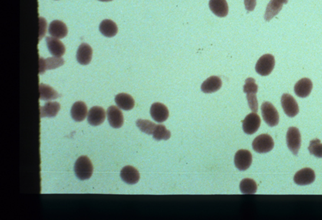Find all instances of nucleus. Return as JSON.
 Masks as SVG:
<instances>
[{
  "label": "nucleus",
  "instance_id": "1",
  "mask_svg": "<svg viewBox=\"0 0 322 220\" xmlns=\"http://www.w3.org/2000/svg\"><path fill=\"white\" fill-rule=\"evenodd\" d=\"M74 171L78 179L81 181L90 179L94 173L93 163L87 156H80L76 161Z\"/></svg>",
  "mask_w": 322,
  "mask_h": 220
},
{
  "label": "nucleus",
  "instance_id": "2",
  "mask_svg": "<svg viewBox=\"0 0 322 220\" xmlns=\"http://www.w3.org/2000/svg\"><path fill=\"white\" fill-rule=\"evenodd\" d=\"M258 87L254 78H249L245 81L244 86V92L247 94V100L250 110L254 112L258 111V101L257 99V93Z\"/></svg>",
  "mask_w": 322,
  "mask_h": 220
},
{
  "label": "nucleus",
  "instance_id": "3",
  "mask_svg": "<svg viewBox=\"0 0 322 220\" xmlns=\"http://www.w3.org/2000/svg\"><path fill=\"white\" fill-rule=\"evenodd\" d=\"M262 116L269 126H276L280 121L278 111L270 102H264L261 106Z\"/></svg>",
  "mask_w": 322,
  "mask_h": 220
},
{
  "label": "nucleus",
  "instance_id": "4",
  "mask_svg": "<svg viewBox=\"0 0 322 220\" xmlns=\"http://www.w3.org/2000/svg\"><path fill=\"white\" fill-rule=\"evenodd\" d=\"M252 147L256 152L265 154L273 149L274 141L270 135L263 134L255 138L252 143Z\"/></svg>",
  "mask_w": 322,
  "mask_h": 220
},
{
  "label": "nucleus",
  "instance_id": "5",
  "mask_svg": "<svg viewBox=\"0 0 322 220\" xmlns=\"http://www.w3.org/2000/svg\"><path fill=\"white\" fill-rule=\"evenodd\" d=\"M286 142L289 149L294 155H298L301 147L302 138L300 130L296 127H290L286 134Z\"/></svg>",
  "mask_w": 322,
  "mask_h": 220
},
{
  "label": "nucleus",
  "instance_id": "6",
  "mask_svg": "<svg viewBox=\"0 0 322 220\" xmlns=\"http://www.w3.org/2000/svg\"><path fill=\"white\" fill-rule=\"evenodd\" d=\"M275 67V58L273 55L270 54H264L256 64L255 70L257 74L260 75L265 76L270 75L273 68Z\"/></svg>",
  "mask_w": 322,
  "mask_h": 220
},
{
  "label": "nucleus",
  "instance_id": "7",
  "mask_svg": "<svg viewBox=\"0 0 322 220\" xmlns=\"http://www.w3.org/2000/svg\"><path fill=\"white\" fill-rule=\"evenodd\" d=\"M253 161L251 153L248 150L240 149L237 151L234 156V164L240 171H244L250 168Z\"/></svg>",
  "mask_w": 322,
  "mask_h": 220
},
{
  "label": "nucleus",
  "instance_id": "8",
  "mask_svg": "<svg viewBox=\"0 0 322 220\" xmlns=\"http://www.w3.org/2000/svg\"><path fill=\"white\" fill-rule=\"evenodd\" d=\"M281 104L284 112L287 116L293 118L300 112V107L297 102L290 94H284L282 96Z\"/></svg>",
  "mask_w": 322,
  "mask_h": 220
},
{
  "label": "nucleus",
  "instance_id": "9",
  "mask_svg": "<svg viewBox=\"0 0 322 220\" xmlns=\"http://www.w3.org/2000/svg\"><path fill=\"white\" fill-rule=\"evenodd\" d=\"M260 118L257 112H252L244 118L242 122L243 130L247 135H253L260 126Z\"/></svg>",
  "mask_w": 322,
  "mask_h": 220
},
{
  "label": "nucleus",
  "instance_id": "10",
  "mask_svg": "<svg viewBox=\"0 0 322 220\" xmlns=\"http://www.w3.org/2000/svg\"><path fill=\"white\" fill-rule=\"evenodd\" d=\"M315 180H316L315 171L309 168L300 170L294 176V182L300 186L309 185L313 184Z\"/></svg>",
  "mask_w": 322,
  "mask_h": 220
},
{
  "label": "nucleus",
  "instance_id": "11",
  "mask_svg": "<svg viewBox=\"0 0 322 220\" xmlns=\"http://www.w3.org/2000/svg\"><path fill=\"white\" fill-rule=\"evenodd\" d=\"M107 117L109 125L112 128H119L124 124V116L122 112L117 107L111 106L107 110Z\"/></svg>",
  "mask_w": 322,
  "mask_h": 220
},
{
  "label": "nucleus",
  "instance_id": "12",
  "mask_svg": "<svg viewBox=\"0 0 322 220\" xmlns=\"http://www.w3.org/2000/svg\"><path fill=\"white\" fill-rule=\"evenodd\" d=\"M106 112L101 107H94L90 109L87 115V121L93 126H98L104 122L106 119Z\"/></svg>",
  "mask_w": 322,
  "mask_h": 220
},
{
  "label": "nucleus",
  "instance_id": "13",
  "mask_svg": "<svg viewBox=\"0 0 322 220\" xmlns=\"http://www.w3.org/2000/svg\"><path fill=\"white\" fill-rule=\"evenodd\" d=\"M151 117L157 122H165L169 117V110L167 107L160 103H154L150 110Z\"/></svg>",
  "mask_w": 322,
  "mask_h": 220
},
{
  "label": "nucleus",
  "instance_id": "14",
  "mask_svg": "<svg viewBox=\"0 0 322 220\" xmlns=\"http://www.w3.org/2000/svg\"><path fill=\"white\" fill-rule=\"evenodd\" d=\"M64 64V60L62 58L52 57V58H39V74H43L47 70L56 69L60 68Z\"/></svg>",
  "mask_w": 322,
  "mask_h": 220
},
{
  "label": "nucleus",
  "instance_id": "15",
  "mask_svg": "<svg viewBox=\"0 0 322 220\" xmlns=\"http://www.w3.org/2000/svg\"><path fill=\"white\" fill-rule=\"evenodd\" d=\"M313 84L309 78H303L296 83L294 87L295 94L300 98L309 97L313 91Z\"/></svg>",
  "mask_w": 322,
  "mask_h": 220
},
{
  "label": "nucleus",
  "instance_id": "16",
  "mask_svg": "<svg viewBox=\"0 0 322 220\" xmlns=\"http://www.w3.org/2000/svg\"><path fill=\"white\" fill-rule=\"evenodd\" d=\"M288 2V0H270L266 9L265 18L266 21H270L273 17L278 15L283 8V5Z\"/></svg>",
  "mask_w": 322,
  "mask_h": 220
},
{
  "label": "nucleus",
  "instance_id": "17",
  "mask_svg": "<svg viewBox=\"0 0 322 220\" xmlns=\"http://www.w3.org/2000/svg\"><path fill=\"white\" fill-rule=\"evenodd\" d=\"M46 42H47L48 51L52 54L53 56L61 58L64 55L66 51L65 46L60 40L56 38L47 37Z\"/></svg>",
  "mask_w": 322,
  "mask_h": 220
},
{
  "label": "nucleus",
  "instance_id": "18",
  "mask_svg": "<svg viewBox=\"0 0 322 220\" xmlns=\"http://www.w3.org/2000/svg\"><path fill=\"white\" fill-rule=\"evenodd\" d=\"M121 178L126 184L133 185L137 184L140 180L139 171L132 166H125L121 171Z\"/></svg>",
  "mask_w": 322,
  "mask_h": 220
},
{
  "label": "nucleus",
  "instance_id": "19",
  "mask_svg": "<svg viewBox=\"0 0 322 220\" xmlns=\"http://www.w3.org/2000/svg\"><path fill=\"white\" fill-rule=\"evenodd\" d=\"M222 81L217 76H212L206 79L201 86V90L205 94H213L221 89Z\"/></svg>",
  "mask_w": 322,
  "mask_h": 220
},
{
  "label": "nucleus",
  "instance_id": "20",
  "mask_svg": "<svg viewBox=\"0 0 322 220\" xmlns=\"http://www.w3.org/2000/svg\"><path fill=\"white\" fill-rule=\"evenodd\" d=\"M88 114V109L85 103L83 101H77L74 105L71 110V115L73 119L76 122H82L85 119Z\"/></svg>",
  "mask_w": 322,
  "mask_h": 220
},
{
  "label": "nucleus",
  "instance_id": "21",
  "mask_svg": "<svg viewBox=\"0 0 322 220\" xmlns=\"http://www.w3.org/2000/svg\"><path fill=\"white\" fill-rule=\"evenodd\" d=\"M93 49L90 45L83 43L80 45L77 52V60L79 64L82 65H88L92 61Z\"/></svg>",
  "mask_w": 322,
  "mask_h": 220
},
{
  "label": "nucleus",
  "instance_id": "22",
  "mask_svg": "<svg viewBox=\"0 0 322 220\" xmlns=\"http://www.w3.org/2000/svg\"><path fill=\"white\" fill-rule=\"evenodd\" d=\"M210 8L217 17H225L228 14V5L226 0H210Z\"/></svg>",
  "mask_w": 322,
  "mask_h": 220
},
{
  "label": "nucleus",
  "instance_id": "23",
  "mask_svg": "<svg viewBox=\"0 0 322 220\" xmlns=\"http://www.w3.org/2000/svg\"><path fill=\"white\" fill-rule=\"evenodd\" d=\"M48 32L54 38L61 39L67 36V28L63 21L55 20L50 24Z\"/></svg>",
  "mask_w": 322,
  "mask_h": 220
},
{
  "label": "nucleus",
  "instance_id": "24",
  "mask_svg": "<svg viewBox=\"0 0 322 220\" xmlns=\"http://www.w3.org/2000/svg\"><path fill=\"white\" fill-rule=\"evenodd\" d=\"M61 110V104L57 102L46 103L44 106L40 107V117H48V118H53L57 115Z\"/></svg>",
  "mask_w": 322,
  "mask_h": 220
},
{
  "label": "nucleus",
  "instance_id": "25",
  "mask_svg": "<svg viewBox=\"0 0 322 220\" xmlns=\"http://www.w3.org/2000/svg\"><path fill=\"white\" fill-rule=\"evenodd\" d=\"M114 101L120 109L126 111L132 110L135 106L134 98L129 94H124V93L116 95L114 98Z\"/></svg>",
  "mask_w": 322,
  "mask_h": 220
},
{
  "label": "nucleus",
  "instance_id": "26",
  "mask_svg": "<svg viewBox=\"0 0 322 220\" xmlns=\"http://www.w3.org/2000/svg\"><path fill=\"white\" fill-rule=\"evenodd\" d=\"M100 31L104 36L111 38L118 33V27L111 20L105 19L100 24Z\"/></svg>",
  "mask_w": 322,
  "mask_h": 220
},
{
  "label": "nucleus",
  "instance_id": "27",
  "mask_svg": "<svg viewBox=\"0 0 322 220\" xmlns=\"http://www.w3.org/2000/svg\"><path fill=\"white\" fill-rule=\"evenodd\" d=\"M39 93L41 101H51L60 97V94L54 88L44 84H40Z\"/></svg>",
  "mask_w": 322,
  "mask_h": 220
},
{
  "label": "nucleus",
  "instance_id": "28",
  "mask_svg": "<svg viewBox=\"0 0 322 220\" xmlns=\"http://www.w3.org/2000/svg\"><path fill=\"white\" fill-rule=\"evenodd\" d=\"M240 192L244 194H254L257 192V185L255 181L250 178L242 180L240 184Z\"/></svg>",
  "mask_w": 322,
  "mask_h": 220
},
{
  "label": "nucleus",
  "instance_id": "29",
  "mask_svg": "<svg viewBox=\"0 0 322 220\" xmlns=\"http://www.w3.org/2000/svg\"><path fill=\"white\" fill-rule=\"evenodd\" d=\"M136 125L142 132L147 135H153L157 126L155 123L147 119H137L136 121Z\"/></svg>",
  "mask_w": 322,
  "mask_h": 220
},
{
  "label": "nucleus",
  "instance_id": "30",
  "mask_svg": "<svg viewBox=\"0 0 322 220\" xmlns=\"http://www.w3.org/2000/svg\"><path fill=\"white\" fill-rule=\"evenodd\" d=\"M153 137L157 141H161V140L166 141L171 137V132L167 129L165 125L160 124L156 126L155 130L153 133Z\"/></svg>",
  "mask_w": 322,
  "mask_h": 220
},
{
  "label": "nucleus",
  "instance_id": "31",
  "mask_svg": "<svg viewBox=\"0 0 322 220\" xmlns=\"http://www.w3.org/2000/svg\"><path fill=\"white\" fill-rule=\"evenodd\" d=\"M309 153L317 158H322V144L319 138L312 140L309 146Z\"/></svg>",
  "mask_w": 322,
  "mask_h": 220
},
{
  "label": "nucleus",
  "instance_id": "32",
  "mask_svg": "<svg viewBox=\"0 0 322 220\" xmlns=\"http://www.w3.org/2000/svg\"><path fill=\"white\" fill-rule=\"evenodd\" d=\"M257 5V0H244V5L247 12L254 11Z\"/></svg>",
  "mask_w": 322,
  "mask_h": 220
},
{
  "label": "nucleus",
  "instance_id": "33",
  "mask_svg": "<svg viewBox=\"0 0 322 220\" xmlns=\"http://www.w3.org/2000/svg\"><path fill=\"white\" fill-rule=\"evenodd\" d=\"M40 18V23H41V31H40V39L41 38H43V36H44V33H45V29H44V28H43V23H42V18Z\"/></svg>",
  "mask_w": 322,
  "mask_h": 220
},
{
  "label": "nucleus",
  "instance_id": "34",
  "mask_svg": "<svg viewBox=\"0 0 322 220\" xmlns=\"http://www.w3.org/2000/svg\"><path fill=\"white\" fill-rule=\"evenodd\" d=\"M100 2H110V1H112V0H99Z\"/></svg>",
  "mask_w": 322,
  "mask_h": 220
}]
</instances>
